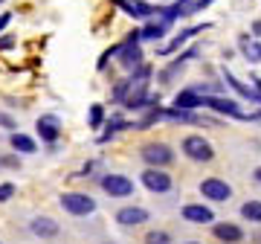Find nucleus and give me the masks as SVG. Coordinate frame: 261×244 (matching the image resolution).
Returning a JSON list of instances; mask_svg holds the SVG:
<instances>
[{"instance_id":"nucleus-2","label":"nucleus","mask_w":261,"mask_h":244,"mask_svg":"<svg viewBox=\"0 0 261 244\" xmlns=\"http://www.w3.org/2000/svg\"><path fill=\"white\" fill-rule=\"evenodd\" d=\"M183 154H186L189 160H195V163H209V160L215 157V149L209 145V140L192 134V137L183 140Z\"/></svg>"},{"instance_id":"nucleus-31","label":"nucleus","mask_w":261,"mask_h":244,"mask_svg":"<svg viewBox=\"0 0 261 244\" xmlns=\"http://www.w3.org/2000/svg\"><path fill=\"white\" fill-rule=\"evenodd\" d=\"M186 244H200V241H186Z\"/></svg>"},{"instance_id":"nucleus-29","label":"nucleus","mask_w":261,"mask_h":244,"mask_svg":"<svg viewBox=\"0 0 261 244\" xmlns=\"http://www.w3.org/2000/svg\"><path fill=\"white\" fill-rule=\"evenodd\" d=\"M252 32H255V35H261V20H255V23H252Z\"/></svg>"},{"instance_id":"nucleus-19","label":"nucleus","mask_w":261,"mask_h":244,"mask_svg":"<svg viewBox=\"0 0 261 244\" xmlns=\"http://www.w3.org/2000/svg\"><path fill=\"white\" fill-rule=\"evenodd\" d=\"M224 79H226V85L232 87V90H235L238 96H244V99H250V102H261V96L255 93L252 87H247L244 82H238V79H235V76L229 73V70H224Z\"/></svg>"},{"instance_id":"nucleus-32","label":"nucleus","mask_w":261,"mask_h":244,"mask_svg":"<svg viewBox=\"0 0 261 244\" xmlns=\"http://www.w3.org/2000/svg\"><path fill=\"white\" fill-rule=\"evenodd\" d=\"M166 3H171V0H166Z\"/></svg>"},{"instance_id":"nucleus-30","label":"nucleus","mask_w":261,"mask_h":244,"mask_svg":"<svg viewBox=\"0 0 261 244\" xmlns=\"http://www.w3.org/2000/svg\"><path fill=\"white\" fill-rule=\"evenodd\" d=\"M252 178H255V183H261V166H258L255 172H252Z\"/></svg>"},{"instance_id":"nucleus-21","label":"nucleus","mask_w":261,"mask_h":244,"mask_svg":"<svg viewBox=\"0 0 261 244\" xmlns=\"http://www.w3.org/2000/svg\"><path fill=\"white\" fill-rule=\"evenodd\" d=\"M241 215L247 218V221L261 224V201H247V204L241 207Z\"/></svg>"},{"instance_id":"nucleus-13","label":"nucleus","mask_w":261,"mask_h":244,"mask_svg":"<svg viewBox=\"0 0 261 244\" xmlns=\"http://www.w3.org/2000/svg\"><path fill=\"white\" fill-rule=\"evenodd\" d=\"M212 233H215V238H218V241H224V244L244 241V230L238 224H229V221H224V224H215Z\"/></svg>"},{"instance_id":"nucleus-18","label":"nucleus","mask_w":261,"mask_h":244,"mask_svg":"<svg viewBox=\"0 0 261 244\" xmlns=\"http://www.w3.org/2000/svg\"><path fill=\"white\" fill-rule=\"evenodd\" d=\"M166 32H168L166 20H151L140 29V41H160V38H166Z\"/></svg>"},{"instance_id":"nucleus-8","label":"nucleus","mask_w":261,"mask_h":244,"mask_svg":"<svg viewBox=\"0 0 261 244\" xmlns=\"http://www.w3.org/2000/svg\"><path fill=\"white\" fill-rule=\"evenodd\" d=\"M35 128H38V134H41V140L44 142H58V137H61V119H58L56 113H44V116H38Z\"/></svg>"},{"instance_id":"nucleus-33","label":"nucleus","mask_w":261,"mask_h":244,"mask_svg":"<svg viewBox=\"0 0 261 244\" xmlns=\"http://www.w3.org/2000/svg\"><path fill=\"white\" fill-rule=\"evenodd\" d=\"M0 3H3V0H0Z\"/></svg>"},{"instance_id":"nucleus-4","label":"nucleus","mask_w":261,"mask_h":244,"mask_svg":"<svg viewBox=\"0 0 261 244\" xmlns=\"http://www.w3.org/2000/svg\"><path fill=\"white\" fill-rule=\"evenodd\" d=\"M99 183H102V189L111 198H128V195H134V180L125 178V175H105Z\"/></svg>"},{"instance_id":"nucleus-10","label":"nucleus","mask_w":261,"mask_h":244,"mask_svg":"<svg viewBox=\"0 0 261 244\" xmlns=\"http://www.w3.org/2000/svg\"><path fill=\"white\" fill-rule=\"evenodd\" d=\"M203 29H209V23H195V27H189V29H183V32H177V35L168 41L166 47H160V56H168V53H174V50H180L183 44H186L189 38H195V35H200Z\"/></svg>"},{"instance_id":"nucleus-9","label":"nucleus","mask_w":261,"mask_h":244,"mask_svg":"<svg viewBox=\"0 0 261 244\" xmlns=\"http://www.w3.org/2000/svg\"><path fill=\"white\" fill-rule=\"evenodd\" d=\"M116 56H119V64L125 70H137L142 64V50L140 44H134V41H122L119 50H116Z\"/></svg>"},{"instance_id":"nucleus-1","label":"nucleus","mask_w":261,"mask_h":244,"mask_svg":"<svg viewBox=\"0 0 261 244\" xmlns=\"http://www.w3.org/2000/svg\"><path fill=\"white\" fill-rule=\"evenodd\" d=\"M58 204H61L64 212H70V215H75V218L96 212V201L90 195H84V192H64V195L58 198Z\"/></svg>"},{"instance_id":"nucleus-25","label":"nucleus","mask_w":261,"mask_h":244,"mask_svg":"<svg viewBox=\"0 0 261 244\" xmlns=\"http://www.w3.org/2000/svg\"><path fill=\"white\" fill-rule=\"evenodd\" d=\"M15 192H18V186H15V183H0V204L12 201V198H15Z\"/></svg>"},{"instance_id":"nucleus-28","label":"nucleus","mask_w":261,"mask_h":244,"mask_svg":"<svg viewBox=\"0 0 261 244\" xmlns=\"http://www.w3.org/2000/svg\"><path fill=\"white\" fill-rule=\"evenodd\" d=\"M12 18H15L12 12H3V15H0V32H3V29H6V27L12 23Z\"/></svg>"},{"instance_id":"nucleus-7","label":"nucleus","mask_w":261,"mask_h":244,"mask_svg":"<svg viewBox=\"0 0 261 244\" xmlns=\"http://www.w3.org/2000/svg\"><path fill=\"white\" fill-rule=\"evenodd\" d=\"M200 195L209 198V201H229L232 198V186L221 178H206V180H200Z\"/></svg>"},{"instance_id":"nucleus-24","label":"nucleus","mask_w":261,"mask_h":244,"mask_svg":"<svg viewBox=\"0 0 261 244\" xmlns=\"http://www.w3.org/2000/svg\"><path fill=\"white\" fill-rule=\"evenodd\" d=\"M145 244H171V235L163 233V230H151V233L145 235Z\"/></svg>"},{"instance_id":"nucleus-27","label":"nucleus","mask_w":261,"mask_h":244,"mask_svg":"<svg viewBox=\"0 0 261 244\" xmlns=\"http://www.w3.org/2000/svg\"><path fill=\"white\" fill-rule=\"evenodd\" d=\"M15 47V38L12 35H0V50H12Z\"/></svg>"},{"instance_id":"nucleus-14","label":"nucleus","mask_w":261,"mask_h":244,"mask_svg":"<svg viewBox=\"0 0 261 244\" xmlns=\"http://www.w3.org/2000/svg\"><path fill=\"white\" fill-rule=\"evenodd\" d=\"M183 218L192 221V224H212L215 212L209 207H203V204H186V207H183Z\"/></svg>"},{"instance_id":"nucleus-16","label":"nucleus","mask_w":261,"mask_h":244,"mask_svg":"<svg viewBox=\"0 0 261 244\" xmlns=\"http://www.w3.org/2000/svg\"><path fill=\"white\" fill-rule=\"evenodd\" d=\"M200 105H203V96L197 93L195 87H186V90H180L174 96V108H183V111H195Z\"/></svg>"},{"instance_id":"nucleus-23","label":"nucleus","mask_w":261,"mask_h":244,"mask_svg":"<svg viewBox=\"0 0 261 244\" xmlns=\"http://www.w3.org/2000/svg\"><path fill=\"white\" fill-rule=\"evenodd\" d=\"M87 122H90V128H102V122H105V108L102 105H90V116H87Z\"/></svg>"},{"instance_id":"nucleus-17","label":"nucleus","mask_w":261,"mask_h":244,"mask_svg":"<svg viewBox=\"0 0 261 244\" xmlns=\"http://www.w3.org/2000/svg\"><path fill=\"white\" fill-rule=\"evenodd\" d=\"M9 145L15 151H20V154H35L38 151V142L29 137V134H20V131H12L9 134Z\"/></svg>"},{"instance_id":"nucleus-26","label":"nucleus","mask_w":261,"mask_h":244,"mask_svg":"<svg viewBox=\"0 0 261 244\" xmlns=\"http://www.w3.org/2000/svg\"><path fill=\"white\" fill-rule=\"evenodd\" d=\"M0 128H9V131H15L18 128V122H15V116L6 111H0Z\"/></svg>"},{"instance_id":"nucleus-22","label":"nucleus","mask_w":261,"mask_h":244,"mask_svg":"<svg viewBox=\"0 0 261 244\" xmlns=\"http://www.w3.org/2000/svg\"><path fill=\"white\" fill-rule=\"evenodd\" d=\"M122 128H134V122H125V119H111L108 122V131L102 134V137H99V142H108L113 137V134L116 131H122Z\"/></svg>"},{"instance_id":"nucleus-34","label":"nucleus","mask_w":261,"mask_h":244,"mask_svg":"<svg viewBox=\"0 0 261 244\" xmlns=\"http://www.w3.org/2000/svg\"><path fill=\"white\" fill-rule=\"evenodd\" d=\"M0 244H3V241H0Z\"/></svg>"},{"instance_id":"nucleus-15","label":"nucleus","mask_w":261,"mask_h":244,"mask_svg":"<svg viewBox=\"0 0 261 244\" xmlns=\"http://www.w3.org/2000/svg\"><path fill=\"white\" fill-rule=\"evenodd\" d=\"M116 6H122V9L128 12L130 18H151L154 15V6H148V3H142V0H113Z\"/></svg>"},{"instance_id":"nucleus-6","label":"nucleus","mask_w":261,"mask_h":244,"mask_svg":"<svg viewBox=\"0 0 261 244\" xmlns=\"http://www.w3.org/2000/svg\"><path fill=\"white\" fill-rule=\"evenodd\" d=\"M200 108L226 113V116H235V119H247V113L238 108V102H235V99H224V96H203V105H200Z\"/></svg>"},{"instance_id":"nucleus-12","label":"nucleus","mask_w":261,"mask_h":244,"mask_svg":"<svg viewBox=\"0 0 261 244\" xmlns=\"http://www.w3.org/2000/svg\"><path fill=\"white\" fill-rule=\"evenodd\" d=\"M116 221H119L122 227H140L148 221V209L142 207H122L119 212H116Z\"/></svg>"},{"instance_id":"nucleus-3","label":"nucleus","mask_w":261,"mask_h":244,"mask_svg":"<svg viewBox=\"0 0 261 244\" xmlns=\"http://www.w3.org/2000/svg\"><path fill=\"white\" fill-rule=\"evenodd\" d=\"M140 154L148 166H157V169H166L168 163L174 160V151L168 149L166 142H148V145H142Z\"/></svg>"},{"instance_id":"nucleus-20","label":"nucleus","mask_w":261,"mask_h":244,"mask_svg":"<svg viewBox=\"0 0 261 244\" xmlns=\"http://www.w3.org/2000/svg\"><path fill=\"white\" fill-rule=\"evenodd\" d=\"M241 53L250 58V61H261V44L252 41V38H247V35L241 38Z\"/></svg>"},{"instance_id":"nucleus-11","label":"nucleus","mask_w":261,"mask_h":244,"mask_svg":"<svg viewBox=\"0 0 261 244\" xmlns=\"http://www.w3.org/2000/svg\"><path fill=\"white\" fill-rule=\"evenodd\" d=\"M29 230H32V235H38V238H56V235L61 233L58 221H53V218H47V215H35L29 221Z\"/></svg>"},{"instance_id":"nucleus-5","label":"nucleus","mask_w":261,"mask_h":244,"mask_svg":"<svg viewBox=\"0 0 261 244\" xmlns=\"http://www.w3.org/2000/svg\"><path fill=\"white\" fill-rule=\"evenodd\" d=\"M142 186L151 189V192H157V195H163V192H168L174 183H171V175H166V172L157 169V166H148V169L142 172Z\"/></svg>"}]
</instances>
